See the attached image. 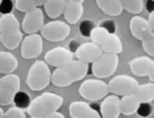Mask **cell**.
Returning <instances> with one entry per match:
<instances>
[{"instance_id": "obj_1", "label": "cell", "mask_w": 154, "mask_h": 118, "mask_svg": "<svg viewBox=\"0 0 154 118\" xmlns=\"http://www.w3.org/2000/svg\"><path fill=\"white\" fill-rule=\"evenodd\" d=\"M88 72V63L79 60H72L71 62L56 68L51 74V83L54 86L67 87L72 83L82 80Z\"/></svg>"}, {"instance_id": "obj_2", "label": "cell", "mask_w": 154, "mask_h": 118, "mask_svg": "<svg viewBox=\"0 0 154 118\" xmlns=\"http://www.w3.org/2000/svg\"><path fill=\"white\" fill-rule=\"evenodd\" d=\"M21 24L14 14H4L0 17V41L7 50H16L23 40Z\"/></svg>"}, {"instance_id": "obj_3", "label": "cell", "mask_w": 154, "mask_h": 118, "mask_svg": "<svg viewBox=\"0 0 154 118\" xmlns=\"http://www.w3.org/2000/svg\"><path fill=\"white\" fill-rule=\"evenodd\" d=\"M63 102V98L57 93L43 92L30 102L27 113L31 118H44L48 113L59 110Z\"/></svg>"}, {"instance_id": "obj_4", "label": "cell", "mask_w": 154, "mask_h": 118, "mask_svg": "<svg viewBox=\"0 0 154 118\" xmlns=\"http://www.w3.org/2000/svg\"><path fill=\"white\" fill-rule=\"evenodd\" d=\"M89 38L99 45L103 53H120L122 51V42L116 33H111L101 26H95L91 32Z\"/></svg>"}, {"instance_id": "obj_5", "label": "cell", "mask_w": 154, "mask_h": 118, "mask_svg": "<svg viewBox=\"0 0 154 118\" xmlns=\"http://www.w3.org/2000/svg\"><path fill=\"white\" fill-rule=\"evenodd\" d=\"M51 82V72L48 65L43 61H36L28 71L26 83L30 89L41 92Z\"/></svg>"}, {"instance_id": "obj_6", "label": "cell", "mask_w": 154, "mask_h": 118, "mask_svg": "<svg viewBox=\"0 0 154 118\" xmlns=\"http://www.w3.org/2000/svg\"><path fill=\"white\" fill-rule=\"evenodd\" d=\"M91 64L93 75L99 79H104L112 76L116 72L119 65V58L117 53H103Z\"/></svg>"}, {"instance_id": "obj_7", "label": "cell", "mask_w": 154, "mask_h": 118, "mask_svg": "<svg viewBox=\"0 0 154 118\" xmlns=\"http://www.w3.org/2000/svg\"><path fill=\"white\" fill-rule=\"evenodd\" d=\"M109 93L108 84L101 79L84 80L79 86V95L89 102H97Z\"/></svg>"}, {"instance_id": "obj_8", "label": "cell", "mask_w": 154, "mask_h": 118, "mask_svg": "<svg viewBox=\"0 0 154 118\" xmlns=\"http://www.w3.org/2000/svg\"><path fill=\"white\" fill-rule=\"evenodd\" d=\"M20 88L21 80L18 75L11 73L0 78V106L12 104Z\"/></svg>"}, {"instance_id": "obj_9", "label": "cell", "mask_w": 154, "mask_h": 118, "mask_svg": "<svg viewBox=\"0 0 154 118\" xmlns=\"http://www.w3.org/2000/svg\"><path fill=\"white\" fill-rule=\"evenodd\" d=\"M41 37L51 42L63 41L70 35L71 28L67 23L63 21H51L43 25L41 28Z\"/></svg>"}, {"instance_id": "obj_10", "label": "cell", "mask_w": 154, "mask_h": 118, "mask_svg": "<svg viewBox=\"0 0 154 118\" xmlns=\"http://www.w3.org/2000/svg\"><path fill=\"white\" fill-rule=\"evenodd\" d=\"M139 86V82L130 75L119 74L116 75L109 81L108 89L109 92L116 95H126L136 92Z\"/></svg>"}, {"instance_id": "obj_11", "label": "cell", "mask_w": 154, "mask_h": 118, "mask_svg": "<svg viewBox=\"0 0 154 118\" xmlns=\"http://www.w3.org/2000/svg\"><path fill=\"white\" fill-rule=\"evenodd\" d=\"M43 43L42 37L39 34H28L21 42V55L24 59L31 60L41 55Z\"/></svg>"}, {"instance_id": "obj_12", "label": "cell", "mask_w": 154, "mask_h": 118, "mask_svg": "<svg viewBox=\"0 0 154 118\" xmlns=\"http://www.w3.org/2000/svg\"><path fill=\"white\" fill-rule=\"evenodd\" d=\"M22 29L26 34H34L41 30L44 25L43 11L41 8H36L25 13V17L22 22Z\"/></svg>"}, {"instance_id": "obj_13", "label": "cell", "mask_w": 154, "mask_h": 118, "mask_svg": "<svg viewBox=\"0 0 154 118\" xmlns=\"http://www.w3.org/2000/svg\"><path fill=\"white\" fill-rule=\"evenodd\" d=\"M74 60V53L64 46H57L49 50L44 56V62L54 67H60Z\"/></svg>"}, {"instance_id": "obj_14", "label": "cell", "mask_w": 154, "mask_h": 118, "mask_svg": "<svg viewBox=\"0 0 154 118\" xmlns=\"http://www.w3.org/2000/svg\"><path fill=\"white\" fill-rule=\"evenodd\" d=\"M74 53H75L77 60L89 64L95 62L103 53V51H102L100 46L94 43L93 41H89V42L80 43V45L74 51Z\"/></svg>"}, {"instance_id": "obj_15", "label": "cell", "mask_w": 154, "mask_h": 118, "mask_svg": "<svg viewBox=\"0 0 154 118\" xmlns=\"http://www.w3.org/2000/svg\"><path fill=\"white\" fill-rule=\"evenodd\" d=\"M130 30L131 35L136 39L143 41L151 36H154V32L149 27L147 20L142 17H133L130 22Z\"/></svg>"}, {"instance_id": "obj_16", "label": "cell", "mask_w": 154, "mask_h": 118, "mask_svg": "<svg viewBox=\"0 0 154 118\" xmlns=\"http://www.w3.org/2000/svg\"><path fill=\"white\" fill-rule=\"evenodd\" d=\"M69 114L72 118H100L101 114L91 105L82 101L72 102L69 106Z\"/></svg>"}, {"instance_id": "obj_17", "label": "cell", "mask_w": 154, "mask_h": 118, "mask_svg": "<svg viewBox=\"0 0 154 118\" xmlns=\"http://www.w3.org/2000/svg\"><path fill=\"white\" fill-rule=\"evenodd\" d=\"M100 114L104 118H117L120 115V99L116 95H107L100 106Z\"/></svg>"}, {"instance_id": "obj_18", "label": "cell", "mask_w": 154, "mask_h": 118, "mask_svg": "<svg viewBox=\"0 0 154 118\" xmlns=\"http://www.w3.org/2000/svg\"><path fill=\"white\" fill-rule=\"evenodd\" d=\"M128 66L134 75L144 77L148 75L151 69L154 68V62L149 56H137L128 63Z\"/></svg>"}, {"instance_id": "obj_19", "label": "cell", "mask_w": 154, "mask_h": 118, "mask_svg": "<svg viewBox=\"0 0 154 118\" xmlns=\"http://www.w3.org/2000/svg\"><path fill=\"white\" fill-rule=\"evenodd\" d=\"M66 22L71 25L78 23L83 16V5L79 2H66L65 8L63 11Z\"/></svg>"}, {"instance_id": "obj_20", "label": "cell", "mask_w": 154, "mask_h": 118, "mask_svg": "<svg viewBox=\"0 0 154 118\" xmlns=\"http://www.w3.org/2000/svg\"><path fill=\"white\" fill-rule=\"evenodd\" d=\"M140 105L141 102L137 99L134 93L122 95V98L120 99V114H123L125 116L136 114Z\"/></svg>"}, {"instance_id": "obj_21", "label": "cell", "mask_w": 154, "mask_h": 118, "mask_svg": "<svg viewBox=\"0 0 154 118\" xmlns=\"http://www.w3.org/2000/svg\"><path fill=\"white\" fill-rule=\"evenodd\" d=\"M19 65L18 59L11 53L0 51V73L1 74H11L17 70Z\"/></svg>"}, {"instance_id": "obj_22", "label": "cell", "mask_w": 154, "mask_h": 118, "mask_svg": "<svg viewBox=\"0 0 154 118\" xmlns=\"http://www.w3.org/2000/svg\"><path fill=\"white\" fill-rule=\"evenodd\" d=\"M96 3L97 6L109 17H118L123 11L119 0H96Z\"/></svg>"}, {"instance_id": "obj_23", "label": "cell", "mask_w": 154, "mask_h": 118, "mask_svg": "<svg viewBox=\"0 0 154 118\" xmlns=\"http://www.w3.org/2000/svg\"><path fill=\"white\" fill-rule=\"evenodd\" d=\"M66 5V0H46L43 4L44 11L48 18L58 19L63 14L64 8Z\"/></svg>"}, {"instance_id": "obj_24", "label": "cell", "mask_w": 154, "mask_h": 118, "mask_svg": "<svg viewBox=\"0 0 154 118\" xmlns=\"http://www.w3.org/2000/svg\"><path fill=\"white\" fill-rule=\"evenodd\" d=\"M136 98L141 103H151L154 99V84L153 82L139 84L136 92H134Z\"/></svg>"}, {"instance_id": "obj_25", "label": "cell", "mask_w": 154, "mask_h": 118, "mask_svg": "<svg viewBox=\"0 0 154 118\" xmlns=\"http://www.w3.org/2000/svg\"><path fill=\"white\" fill-rule=\"evenodd\" d=\"M122 9L133 14H140L144 9V0H119Z\"/></svg>"}, {"instance_id": "obj_26", "label": "cell", "mask_w": 154, "mask_h": 118, "mask_svg": "<svg viewBox=\"0 0 154 118\" xmlns=\"http://www.w3.org/2000/svg\"><path fill=\"white\" fill-rule=\"evenodd\" d=\"M14 4H16V8L22 13H27L37 7L33 0H16Z\"/></svg>"}, {"instance_id": "obj_27", "label": "cell", "mask_w": 154, "mask_h": 118, "mask_svg": "<svg viewBox=\"0 0 154 118\" xmlns=\"http://www.w3.org/2000/svg\"><path fill=\"white\" fill-rule=\"evenodd\" d=\"M30 102H31V100H30V97H29L28 93L21 92V90L18 92V93L16 95V97H14V103L16 104V106H18L20 108H23V109L28 107Z\"/></svg>"}, {"instance_id": "obj_28", "label": "cell", "mask_w": 154, "mask_h": 118, "mask_svg": "<svg viewBox=\"0 0 154 118\" xmlns=\"http://www.w3.org/2000/svg\"><path fill=\"white\" fill-rule=\"evenodd\" d=\"M4 117L5 118H26V113H25L23 108H20L18 106L11 107L4 112Z\"/></svg>"}, {"instance_id": "obj_29", "label": "cell", "mask_w": 154, "mask_h": 118, "mask_svg": "<svg viewBox=\"0 0 154 118\" xmlns=\"http://www.w3.org/2000/svg\"><path fill=\"white\" fill-rule=\"evenodd\" d=\"M95 26L96 25L93 21H91V20H84V21L80 23V25H79V31H80L81 35L83 37H89L91 32Z\"/></svg>"}, {"instance_id": "obj_30", "label": "cell", "mask_w": 154, "mask_h": 118, "mask_svg": "<svg viewBox=\"0 0 154 118\" xmlns=\"http://www.w3.org/2000/svg\"><path fill=\"white\" fill-rule=\"evenodd\" d=\"M142 45H143V48H144V50H145V53H147L149 56L153 58V56H154V36H151V37L143 40Z\"/></svg>"}, {"instance_id": "obj_31", "label": "cell", "mask_w": 154, "mask_h": 118, "mask_svg": "<svg viewBox=\"0 0 154 118\" xmlns=\"http://www.w3.org/2000/svg\"><path fill=\"white\" fill-rule=\"evenodd\" d=\"M99 26L105 28L107 31L111 32V33H115L116 31V23L112 20H103Z\"/></svg>"}, {"instance_id": "obj_32", "label": "cell", "mask_w": 154, "mask_h": 118, "mask_svg": "<svg viewBox=\"0 0 154 118\" xmlns=\"http://www.w3.org/2000/svg\"><path fill=\"white\" fill-rule=\"evenodd\" d=\"M151 111H152V109H151V107L149 106V103H141L140 107H139L137 112H138L141 116H148L151 113Z\"/></svg>"}, {"instance_id": "obj_33", "label": "cell", "mask_w": 154, "mask_h": 118, "mask_svg": "<svg viewBox=\"0 0 154 118\" xmlns=\"http://www.w3.org/2000/svg\"><path fill=\"white\" fill-rule=\"evenodd\" d=\"M12 8V3L11 0H2L1 3H0V11L2 14H8L11 11Z\"/></svg>"}, {"instance_id": "obj_34", "label": "cell", "mask_w": 154, "mask_h": 118, "mask_svg": "<svg viewBox=\"0 0 154 118\" xmlns=\"http://www.w3.org/2000/svg\"><path fill=\"white\" fill-rule=\"evenodd\" d=\"M79 45H80V42L78 41V39H71V40L69 41L68 48L72 51V53H74V51L78 48Z\"/></svg>"}, {"instance_id": "obj_35", "label": "cell", "mask_w": 154, "mask_h": 118, "mask_svg": "<svg viewBox=\"0 0 154 118\" xmlns=\"http://www.w3.org/2000/svg\"><path fill=\"white\" fill-rule=\"evenodd\" d=\"M64 117L65 116H64L61 112H58V110L48 113V114H46L45 116H44V118H64Z\"/></svg>"}, {"instance_id": "obj_36", "label": "cell", "mask_w": 154, "mask_h": 118, "mask_svg": "<svg viewBox=\"0 0 154 118\" xmlns=\"http://www.w3.org/2000/svg\"><path fill=\"white\" fill-rule=\"evenodd\" d=\"M147 23L150 29L154 32V11H151L150 14H149V17H148V20H147Z\"/></svg>"}, {"instance_id": "obj_37", "label": "cell", "mask_w": 154, "mask_h": 118, "mask_svg": "<svg viewBox=\"0 0 154 118\" xmlns=\"http://www.w3.org/2000/svg\"><path fill=\"white\" fill-rule=\"evenodd\" d=\"M148 78H149V80H150V82H153L154 81V68H152L150 70V72L148 73Z\"/></svg>"}, {"instance_id": "obj_38", "label": "cell", "mask_w": 154, "mask_h": 118, "mask_svg": "<svg viewBox=\"0 0 154 118\" xmlns=\"http://www.w3.org/2000/svg\"><path fill=\"white\" fill-rule=\"evenodd\" d=\"M33 1L35 2L36 6H37V7H39V6L43 5V4L45 3V1H46V0H33Z\"/></svg>"}, {"instance_id": "obj_39", "label": "cell", "mask_w": 154, "mask_h": 118, "mask_svg": "<svg viewBox=\"0 0 154 118\" xmlns=\"http://www.w3.org/2000/svg\"><path fill=\"white\" fill-rule=\"evenodd\" d=\"M69 1H71V2H79V3H83L84 0H66V2H69Z\"/></svg>"}, {"instance_id": "obj_40", "label": "cell", "mask_w": 154, "mask_h": 118, "mask_svg": "<svg viewBox=\"0 0 154 118\" xmlns=\"http://www.w3.org/2000/svg\"><path fill=\"white\" fill-rule=\"evenodd\" d=\"M4 117V111L2 110V108L0 107V118H3Z\"/></svg>"}, {"instance_id": "obj_41", "label": "cell", "mask_w": 154, "mask_h": 118, "mask_svg": "<svg viewBox=\"0 0 154 118\" xmlns=\"http://www.w3.org/2000/svg\"><path fill=\"white\" fill-rule=\"evenodd\" d=\"M1 1H2V0H0V3H1Z\"/></svg>"}, {"instance_id": "obj_42", "label": "cell", "mask_w": 154, "mask_h": 118, "mask_svg": "<svg viewBox=\"0 0 154 118\" xmlns=\"http://www.w3.org/2000/svg\"><path fill=\"white\" fill-rule=\"evenodd\" d=\"M151 1H153V0H151Z\"/></svg>"}]
</instances>
